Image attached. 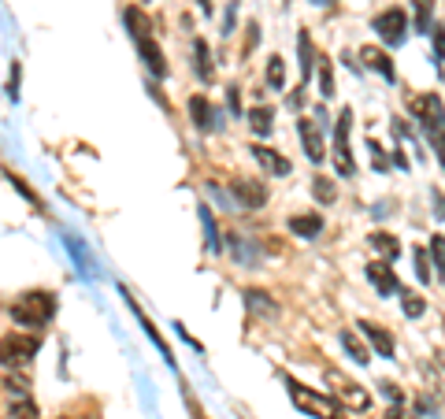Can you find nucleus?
<instances>
[{"mask_svg":"<svg viewBox=\"0 0 445 419\" xmlns=\"http://www.w3.org/2000/svg\"><path fill=\"white\" fill-rule=\"evenodd\" d=\"M126 26H130V38H134V45H138V52L145 60L148 74H153V78H167V60H163L160 45L153 41V23L145 19V11L141 8H126Z\"/></svg>","mask_w":445,"mask_h":419,"instance_id":"nucleus-1","label":"nucleus"},{"mask_svg":"<svg viewBox=\"0 0 445 419\" xmlns=\"http://www.w3.org/2000/svg\"><path fill=\"white\" fill-rule=\"evenodd\" d=\"M412 111H416L419 126L427 130V138H431L434 156L441 160V167H445V104H441V96H434V93L416 96V101H412Z\"/></svg>","mask_w":445,"mask_h":419,"instance_id":"nucleus-2","label":"nucleus"},{"mask_svg":"<svg viewBox=\"0 0 445 419\" xmlns=\"http://www.w3.org/2000/svg\"><path fill=\"white\" fill-rule=\"evenodd\" d=\"M53 315H56V294H48V289H30V294H23L11 304V319L19 327L41 330Z\"/></svg>","mask_w":445,"mask_h":419,"instance_id":"nucleus-3","label":"nucleus"},{"mask_svg":"<svg viewBox=\"0 0 445 419\" xmlns=\"http://www.w3.org/2000/svg\"><path fill=\"white\" fill-rule=\"evenodd\" d=\"M41 337L38 334H4L0 337V364L4 367H26L38 357Z\"/></svg>","mask_w":445,"mask_h":419,"instance_id":"nucleus-4","label":"nucleus"},{"mask_svg":"<svg viewBox=\"0 0 445 419\" xmlns=\"http://www.w3.org/2000/svg\"><path fill=\"white\" fill-rule=\"evenodd\" d=\"M286 386H290L293 405L301 408V412L316 415V419H345L331 397H323V393H316V390H304V386H301V382H293V379H286Z\"/></svg>","mask_w":445,"mask_h":419,"instance_id":"nucleus-5","label":"nucleus"},{"mask_svg":"<svg viewBox=\"0 0 445 419\" xmlns=\"http://www.w3.org/2000/svg\"><path fill=\"white\" fill-rule=\"evenodd\" d=\"M371 30H375L378 38H383V45L397 48V45H405V38H408V15H405L401 8H386V11L375 15Z\"/></svg>","mask_w":445,"mask_h":419,"instance_id":"nucleus-6","label":"nucleus"},{"mask_svg":"<svg viewBox=\"0 0 445 419\" xmlns=\"http://www.w3.org/2000/svg\"><path fill=\"white\" fill-rule=\"evenodd\" d=\"M326 382L334 386V397L341 401L345 408H353V412H368V408H371V393H368L364 386H360V382H353L349 375L326 371Z\"/></svg>","mask_w":445,"mask_h":419,"instance_id":"nucleus-7","label":"nucleus"},{"mask_svg":"<svg viewBox=\"0 0 445 419\" xmlns=\"http://www.w3.org/2000/svg\"><path fill=\"white\" fill-rule=\"evenodd\" d=\"M349 126H353V111L341 108L338 116V130H334V164L345 179H353L356 174V164H353V149H349Z\"/></svg>","mask_w":445,"mask_h":419,"instance_id":"nucleus-8","label":"nucleus"},{"mask_svg":"<svg viewBox=\"0 0 445 419\" xmlns=\"http://www.w3.org/2000/svg\"><path fill=\"white\" fill-rule=\"evenodd\" d=\"M368 282L378 289V297L401 294V282H397V275H393V267H390L386 256H383V260H371V264H368Z\"/></svg>","mask_w":445,"mask_h":419,"instance_id":"nucleus-9","label":"nucleus"},{"mask_svg":"<svg viewBox=\"0 0 445 419\" xmlns=\"http://www.w3.org/2000/svg\"><path fill=\"white\" fill-rule=\"evenodd\" d=\"M230 193L238 201V212H253V208H263V201H268V189L260 182H249V179H234L230 182Z\"/></svg>","mask_w":445,"mask_h":419,"instance_id":"nucleus-10","label":"nucleus"},{"mask_svg":"<svg viewBox=\"0 0 445 419\" xmlns=\"http://www.w3.org/2000/svg\"><path fill=\"white\" fill-rule=\"evenodd\" d=\"M253 160H256V164L263 167V171H268V174H275V179H282V174H290L293 171V164H290V160L282 156V152H275V149H268V145H253Z\"/></svg>","mask_w":445,"mask_h":419,"instance_id":"nucleus-11","label":"nucleus"},{"mask_svg":"<svg viewBox=\"0 0 445 419\" xmlns=\"http://www.w3.org/2000/svg\"><path fill=\"white\" fill-rule=\"evenodd\" d=\"M356 327L364 330V337L371 342V349L378 352V357L393 360V352H397V349H393V334H390L386 327H378V323H368V319H364V323H356Z\"/></svg>","mask_w":445,"mask_h":419,"instance_id":"nucleus-12","label":"nucleus"},{"mask_svg":"<svg viewBox=\"0 0 445 419\" xmlns=\"http://www.w3.org/2000/svg\"><path fill=\"white\" fill-rule=\"evenodd\" d=\"M189 119L197 130H216V108L208 104V96H189Z\"/></svg>","mask_w":445,"mask_h":419,"instance_id":"nucleus-13","label":"nucleus"},{"mask_svg":"<svg viewBox=\"0 0 445 419\" xmlns=\"http://www.w3.org/2000/svg\"><path fill=\"white\" fill-rule=\"evenodd\" d=\"M286 227H290V234H297V238L312 241V238H319V230H323V216H316V212L290 216V219H286Z\"/></svg>","mask_w":445,"mask_h":419,"instance_id":"nucleus-14","label":"nucleus"},{"mask_svg":"<svg viewBox=\"0 0 445 419\" xmlns=\"http://www.w3.org/2000/svg\"><path fill=\"white\" fill-rule=\"evenodd\" d=\"M297 130H301V141H304V156L312 160V164H319V160L326 156L323 138H319V126H312L308 119H301V123H297Z\"/></svg>","mask_w":445,"mask_h":419,"instance_id":"nucleus-15","label":"nucleus"},{"mask_svg":"<svg viewBox=\"0 0 445 419\" xmlns=\"http://www.w3.org/2000/svg\"><path fill=\"white\" fill-rule=\"evenodd\" d=\"M360 60H364L371 71H378V74H383L386 82H393V78H397V71H393V60L383 52V48H371V45H368L364 52H360Z\"/></svg>","mask_w":445,"mask_h":419,"instance_id":"nucleus-16","label":"nucleus"},{"mask_svg":"<svg viewBox=\"0 0 445 419\" xmlns=\"http://www.w3.org/2000/svg\"><path fill=\"white\" fill-rule=\"evenodd\" d=\"M226 245H230V252H234L245 267H253V264L260 260V249H256V245H249V241H245L241 234H226Z\"/></svg>","mask_w":445,"mask_h":419,"instance_id":"nucleus-17","label":"nucleus"},{"mask_svg":"<svg viewBox=\"0 0 445 419\" xmlns=\"http://www.w3.org/2000/svg\"><path fill=\"white\" fill-rule=\"evenodd\" d=\"M249 126H253V134L268 138V134L275 130V111H271V108H253V111H249Z\"/></svg>","mask_w":445,"mask_h":419,"instance_id":"nucleus-18","label":"nucleus"},{"mask_svg":"<svg viewBox=\"0 0 445 419\" xmlns=\"http://www.w3.org/2000/svg\"><path fill=\"white\" fill-rule=\"evenodd\" d=\"M341 345H345V352H349V357L356 360V364H368L371 360V349L360 342V337L353 334V330H341Z\"/></svg>","mask_w":445,"mask_h":419,"instance_id":"nucleus-19","label":"nucleus"},{"mask_svg":"<svg viewBox=\"0 0 445 419\" xmlns=\"http://www.w3.org/2000/svg\"><path fill=\"white\" fill-rule=\"evenodd\" d=\"M312 197H316L319 204H334V197H338V186H334V179H326V174H319V179H312Z\"/></svg>","mask_w":445,"mask_h":419,"instance_id":"nucleus-20","label":"nucleus"},{"mask_svg":"<svg viewBox=\"0 0 445 419\" xmlns=\"http://www.w3.org/2000/svg\"><path fill=\"white\" fill-rule=\"evenodd\" d=\"M297 48H301V78L308 82V78H312V67H319V63H316V48H312L308 34L297 38Z\"/></svg>","mask_w":445,"mask_h":419,"instance_id":"nucleus-21","label":"nucleus"},{"mask_svg":"<svg viewBox=\"0 0 445 419\" xmlns=\"http://www.w3.org/2000/svg\"><path fill=\"white\" fill-rule=\"evenodd\" d=\"M193 67H197V78H201V82H208V78H211V60H208V45L201 41V38H197L193 41Z\"/></svg>","mask_w":445,"mask_h":419,"instance_id":"nucleus-22","label":"nucleus"},{"mask_svg":"<svg viewBox=\"0 0 445 419\" xmlns=\"http://www.w3.org/2000/svg\"><path fill=\"white\" fill-rule=\"evenodd\" d=\"M371 245H375L378 252H383L386 260H393V256L401 252V241L393 238V234H386V230H375V234H371Z\"/></svg>","mask_w":445,"mask_h":419,"instance_id":"nucleus-23","label":"nucleus"},{"mask_svg":"<svg viewBox=\"0 0 445 419\" xmlns=\"http://www.w3.org/2000/svg\"><path fill=\"white\" fill-rule=\"evenodd\" d=\"M268 86H271L275 93L286 89V63H282V56H271V60H268Z\"/></svg>","mask_w":445,"mask_h":419,"instance_id":"nucleus-24","label":"nucleus"},{"mask_svg":"<svg viewBox=\"0 0 445 419\" xmlns=\"http://www.w3.org/2000/svg\"><path fill=\"white\" fill-rule=\"evenodd\" d=\"M401 308H405L408 319H419V315L427 312V301H423L419 294H412V289H401Z\"/></svg>","mask_w":445,"mask_h":419,"instance_id":"nucleus-25","label":"nucleus"},{"mask_svg":"<svg viewBox=\"0 0 445 419\" xmlns=\"http://www.w3.org/2000/svg\"><path fill=\"white\" fill-rule=\"evenodd\" d=\"M8 419H41V412H38V405L30 397H19V401H11Z\"/></svg>","mask_w":445,"mask_h":419,"instance_id":"nucleus-26","label":"nucleus"},{"mask_svg":"<svg viewBox=\"0 0 445 419\" xmlns=\"http://www.w3.org/2000/svg\"><path fill=\"white\" fill-rule=\"evenodd\" d=\"M431 15H434V0H416V30L431 34Z\"/></svg>","mask_w":445,"mask_h":419,"instance_id":"nucleus-27","label":"nucleus"},{"mask_svg":"<svg viewBox=\"0 0 445 419\" xmlns=\"http://www.w3.org/2000/svg\"><path fill=\"white\" fill-rule=\"evenodd\" d=\"M201 223H204V234H208V249L219 252L223 241H219V230H216V219H211V208H201Z\"/></svg>","mask_w":445,"mask_h":419,"instance_id":"nucleus-28","label":"nucleus"},{"mask_svg":"<svg viewBox=\"0 0 445 419\" xmlns=\"http://www.w3.org/2000/svg\"><path fill=\"white\" fill-rule=\"evenodd\" d=\"M319 93L334 96V71H331V63H326V60H319Z\"/></svg>","mask_w":445,"mask_h":419,"instance_id":"nucleus-29","label":"nucleus"},{"mask_svg":"<svg viewBox=\"0 0 445 419\" xmlns=\"http://www.w3.org/2000/svg\"><path fill=\"white\" fill-rule=\"evenodd\" d=\"M431 41H434V63L445 67V26H431Z\"/></svg>","mask_w":445,"mask_h":419,"instance_id":"nucleus-30","label":"nucleus"},{"mask_svg":"<svg viewBox=\"0 0 445 419\" xmlns=\"http://www.w3.org/2000/svg\"><path fill=\"white\" fill-rule=\"evenodd\" d=\"M368 156H371L375 171H390V160H386V152H383V145L371 141V138H368Z\"/></svg>","mask_w":445,"mask_h":419,"instance_id":"nucleus-31","label":"nucleus"},{"mask_svg":"<svg viewBox=\"0 0 445 419\" xmlns=\"http://www.w3.org/2000/svg\"><path fill=\"white\" fill-rule=\"evenodd\" d=\"M245 304H249V308H263V312H275V304L268 301V294H263V289H249V294H245Z\"/></svg>","mask_w":445,"mask_h":419,"instance_id":"nucleus-32","label":"nucleus"},{"mask_svg":"<svg viewBox=\"0 0 445 419\" xmlns=\"http://www.w3.org/2000/svg\"><path fill=\"white\" fill-rule=\"evenodd\" d=\"M416 275H419V282H431V260H427V249H416Z\"/></svg>","mask_w":445,"mask_h":419,"instance_id":"nucleus-33","label":"nucleus"},{"mask_svg":"<svg viewBox=\"0 0 445 419\" xmlns=\"http://www.w3.org/2000/svg\"><path fill=\"white\" fill-rule=\"evenodd\" d=\"M431 252H434V264H438V271L445 275V238H441V234H434V238H431Z\"/></svg>","mask_w":445,"mask_h":419,"instance_id":"nucleus-34","label":"nucleus"},{"mask_svg":"<svg viewBox=\"0 0 445 419\" xmlns=\"http://www.w3.org/2000/svg\"><path fill=\"white\" fill-rule=\"evenodd\" d=\"M378 390H383L390 401H393V405H405V393L397 390V386H393V382H378Z\"/></svg>","mask_w":445,"mask_h":419,"instance_id":"nucleus-35","label":"nucleus"},{"mask_svg":"<svg viewBox=\"0 0 445 419\" xmlns=\"http://www.w3.org/2000/svg\"><path fill=\"white\" fill-rule=\"evenodd\" d=\"M8 390H11L15 397H26V382H23V379H15V375H11V379H8Z\"/></svg>","mask_w":445,"mask_h":419,"instance_id":"nucleus-36","label":"nucleus"},{"mask_svg":"<svg viewBox=\"0 0 445 419\" xmlns=\"http://www.w3.org/2000/svg\"><path fill=\"white\" fill-rule=\"evenodd\" d=\"M8 93H11V96H19V63H15V67H11V82H8Z\"/></svg>","mask_w":445,"mask_h":419,"instance_id":"nucleus-37","label":"nucleus"},{"mask_svg":"<svg viewBox=\"0 0 445 419\" xmlns=\"http://www.w3.org/2000/svg\"><path fill=\"white\" fill-rule=\"evenodd\" d=\"M256 45H260V26L253 23L249 26V38H245V48H256Z\"/></svg>","mask_w":445,"mask_h":419,"instance_id":"nucleus-38","label":"nucleus"},{"mask_svg":"<svg viewBox=\"0 0 445 419\" xmlns=\"http://www.w3.org/2000/svg\"><path fill=\"white\" fill-rule=\"evenodd\" d=\"M386 419H412V415H408V412H405L401 405H393V408L386 412Z\"/></svg>","mask_w":445,"mask_h":419,"instance_id":"nucleus-39","label":"nucleus"},{"mask_svg":"<svg viewBox=\"0 0 445 419\" xmlns=\"http://www.w3.org/2000/svg\"><path fill=\"white\" fill-rule=\"evenodd\" d=\"M434 204H438V208H434V212H438V219H445V201L438 197V193H434Z\"/></svg>","mask_w":445,"mask_h":419,"instance_id":"nucleus-40","label":"nucleus"},{"mask_svg":"<svg viewBox=\"0 0 445 419\" xmlns=\"http://www.w3.org/2000/svg\"><path fill=\"white\" fill-rule=\"evenodd\" d=\"M201 11H204V15H211V0H201Z\"/></svg>","mask_w":445,"mask_h":419,"instance_id":"nucleus-41","label":"nucleus"},{"mask_svg":"<svg viewBox=\"0 0 445 419\" xmlns=\"http://www.w3.org/2000/svg\"><path fill=\"white\" fill-rule=\"evenodd\" d=\"M312 4H331V0H312Z\"/></svg>","mask_w":445,"mask_h":419,"instance_id":"nucleus-42","label":"nucleus"},{"mask_svg":"<svg viewBox=\"0 0 445 419\" xmlns=\"http://www.w3.org/2000/svg\"><path fill=\"white\" fill-rule=\"evenodd\" d=\"M282 4H286V0H282Z\"/></svg>","mask_w":445,"mask_h":419,"instance_id":"nucleus-43","label":"nucleus"},{"mask_svg":"<svg viewBox=\"0 0 445 419\" xmlns=\"http://www.w3.org/2000/svg\"><path fill=\"white\" fill-rule=\"evenodd\" d=\"M63 419H67V415H63Z\"/></svg>","mask_w":445,"mask_h":419,"instance_id":"nucleus-44","label":"nucleus"}]
</instances>
